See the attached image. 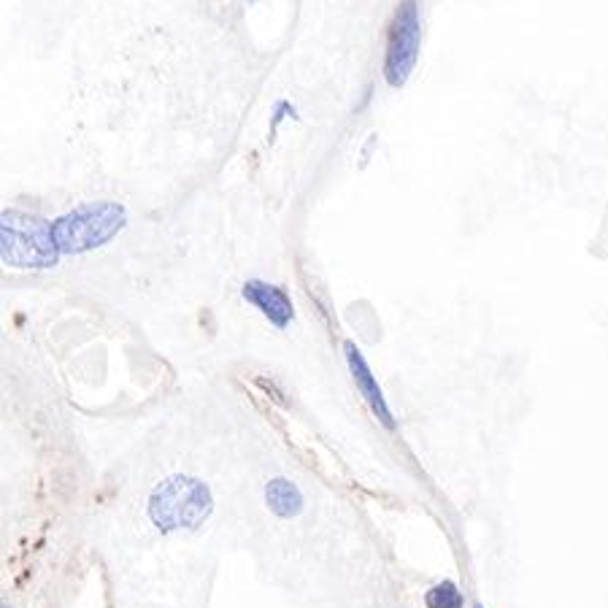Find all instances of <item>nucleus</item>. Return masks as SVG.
Segmentation results:
<instances>
[{
    "mask_svg": "<svg viewBox=\"0 0 608 608\" xmlns=\"http://www.w3.org/2000/svg\"><path fill=\"white\" fill-rule=\"evenodd\" d=\"M214 511V495L197 476H169L149 493L146 517L160 536L195 533L209 523Z\"/></svg>",
    "mask_w": 608,
    "mask_h": 608,
    "instance_id": "nucleus-1",
    "label": "nucleus"
},
{
    "mask_svg": "<svg viewBox=\"0 0 608 608\" xmlns=\"http://www.w3.org/2000/svg\"><path fill=\"white\" fill-rule=\"evenodd\" d=\"M0 252L11 268H52L60 252L52 225L22 211H3L0 220Z\"/></svg>",
    "mask_w": 608,
    "mask_h": 608,
    "instance_id": "nucleus-2",
    "label": "nucleus"
},
{
    "mask_svg": "<svg viewBox=\"0 0 608 608\" xmlns=\"http://www.w3.org/2000/svg\"><path fill=\"white\" fill-rule=\"evenodd\" d=\"M128 214L120 203L98 201L87 206L73 209L71 214H63L52 225L54 241H58L63 254H84L101 250L111 239L122 233Z\"/></svg>",
    "mask_w": 608,
    "mask_h": 608,
    "instance_id": "nucleus-3",
    "label": "nucleus"
},
{
    "mask_svg": "<svg viewBox=\"0 0 608 608\" xmlns=\"http://www.w3.org/2000/svg\"><path fill=\"white\" fill-rule=\"evenodd\" d=\"M422 20L419 0H401L393 14L387 39V58H384V79L389 87H403L414 73L419 60Z\"/></svg>",
    "mask_w": 608,
    "mask_h": 608,
    "instance_id": "nucleus-4",
    "label": "nucleus"
},
{
    "mask_svg": "<svg viewBox=\"0 0 608 608\" xmlns=\"http://www.w3.org/2000/svg\"><path fill=\"white\" fill-rule=\"evenodd\" d=\"M344 357H346V365H349V371H352V378H355L359 395H363V401L368 403V408L374 412V417L382 422V427H387V430H395V427H398V422H395V417H393V408H389L387 398H384V393H382V387H378L374 371H371L368 359L363 357V352L357 349V344L346 341Z\"/></svg>",
    "mask_w": 608,
    "mask_h": 608,
    "instance_id": "nucleus-5",
    "label": "nucleus"
},
{
    "mask_svg": "<svg viewBox=\"0 0 608 608\" xmlns=\"http://www.w3.org/2000/svg\"><path fill=\"white\" fill-rule=\"evenodd\" d=\"M241 295H244V301L257 308V312L263 314L265 320L276 327V331H287V327L295 322L293 297L287 295V290L276 287V284L252 278V282L244 284Z\"/></svg>",
    "mask_w": 608,
    "mask_h": 608,
    "instance_id": "nucleus-6",
    "label": "nucleus"
},
{
    "mask_svg": "<svg viewBox=\"0 0 608 608\" xmlns=\"http://www.w3.org/2000/svg\"><path fill=\"white\" fill-rule=\"evenodd\" d=\"M265 506L276 519H297L306 508V498L295 482L276 476L265 484Z\"/></svg>",
    "mask_w": 608,
    "mask_h": 608,
    "instance_id": "nucleus-7",
    "label": "nucleus"
},
{
    "mask_svg": "<svg viewBox=\"0 0 608 608\" xmlns=\"http://www.w3.org/2000/svg\"><path fill=\"white\" fill-rule=\"evenodd\" d=\"M425 608H465V595L457 581L440 579L425 592Z\"/></svg>",
    "mask_w": 608,
    "mask_h": 608,
    "instance_id": "nucleus-8",
    "label": "nucleus"
},
{
    "mask_svg": "<svg viewBox=\"0 0 608 608\" xmlns=\"http://www.w3.org/2000/svg\"><path fill=\"white\" fill-rule=\"evenodd\" d=\"M474 608H484V606L482 604H474Z\"/></svg>",
    "mask_w": 608,
    "mask_h": 608,
    "instance_id": "nucleus-9",
    "label": "nucleus"
},
{
    "mask_svg": "<svg viewBox=\"0 0 608 608\" xmlns=\"http://www.w3.org/2000/svg\"><path fill=\"white\" fill-rule=\"evenodd\" d=\"M0 608H11V606H6V604H3V606H0Z\"/></svg>",
    "mask_w": 608,
    "mask_h": 608,
    "instance_id": "nucleus-10",
    "label": "nucleus"
}]
</instances>
